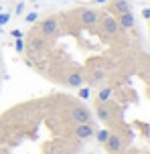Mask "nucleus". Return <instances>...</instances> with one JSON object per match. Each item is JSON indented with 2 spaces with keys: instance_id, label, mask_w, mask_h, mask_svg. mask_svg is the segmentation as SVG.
I'll use <instances>...</instances> for the list:
<instances>
[{
  "instance_id": "nucleus-3",
  "label": "nucleus",
  "mask_w": 150,
  "mask_h": 154,
  "mask_svg": "<svg viewBox=\"0 0 150 154\" xmlns=\"http://www.w3.org/2000/svg\"><path fill=\"white\" fill-rule=\"evenodd\" d=\"M37 26V31L41 35H45L49 41H55V38L61 37V32H63V20H61V14H51L47 18H43L39 24H35Z\"/></svg>"
},
{
  "instance_id": "nucleus-7",
  "label": "nucleus",
  "mask_w": 150,
  "mask_h": 154,
  "mask_svg": "<svg viewBox=\"0 0 150 154\" xmlns=\"http://www.w3.org/2000/svg\"><path fill=\"white\" fill-rule=\"evenodd\" d=\"M103 146L110 154H122L124 148H126V140H124V136L120 132H110V136H108Z\"/></svg>"
},
{
  "instance_id": "nucleus-16",
  "label": "nucleus",
  "mask_w": 150,
  "mask_h": 154,
  "mask_svg": "<svg viewBox=\"0 0 150 154\" xmlns=\"http://www.w3.org/2000/svg\"><path fill=\"white\" fill-rule=\"evenodd\" d=\"M23 12H24V2H18V4H16V8H14V14L20 16Z\"/></svg>"
},
{
  "instance_id": "nucleus-15",
  "label": "nucleus",
  "mask_w": 150,
  "mask_h": 154,
  "mask_svg": "<svg viewBox=\"0 0 150 154\" xmlns=\"http://www.w3.org/2000/svg\"><path fill=\"white\" fill-rule=\"evenodd\" d=\"M8 20H10V14H8V12H2V14H0V26H4Z\"/></svg>"
},
{
  "instance_id": "nucleus-5",
  "label": "nucleus",
  "mask_w": 150,
  "mask_h": 154,
  "mask_svg": "<svg viewBox=\"0 0 150 154\" xmlns=\"http://www.w3.org/2000/svg\"><path fill=\"white\" fill-rule=\"evenodd\" d=\"M99 10H95V8H77V10H73L71 16L75 18V23L81 26V29H95L97 23H99Z\"/></svg>"
},
{
  "instance_id": "nucleus-19",
  "label": "nucleus",
  "mask_w": 150,
  "mask_h": 154,
  "mask_svg": "<svg viewBox=\"0 0 150 154\" xmlns=\"http://www.w3.org/2000/svg\"><path fill=\"white\" fill-rule=\"evenodd\" d=\"M142 16H144V18H150V8H144V10H142Z\"/></svg>"
},
{
  "instance_id": "nucleus-9",
  "label": "nucleus",
  "mask_w": 150,
  "mask_h": 154,
  "mask_svg": "<svg viewBox=\"0 0 150 154\" xmlns=\"http://www.w3.org/2000/svg\"><path fill=\"white\" fill-rule=\"evenodd\" d=\"M116 20H118V24L124 29V31H130V29H134V26H136V16H134V12H124V14L116 16Z\"/></svg>"
},
{
  "instance_id": "nucleus-2",
  "label": "nucleus",
  "mask_w": 150,
  "mask_h": 154,
  "mask_svg": "<svg viewBox=\"0 0 150 154\" xmlns=\"http://www.w3.org/2000/svg\"><path fill=\"white\" fill-rule=\"evenodd\" d=\"M65 109H67V116H69V120H71L73 124H93L91 109L87 108L85 103L73 100L69 95H67V100H65Z\"/></svg>"
},
{
  "instance_id": "nucleus-12",
  "label": "nucleus",
  "mask_w": 150,
  "mask_h": 154,
  "mask_svg": "<svg viewBox=\"0 0 150 154\" xmlns=\"http://www.w3.org/2000/svg\"><path fill=\"white\" fill-rule=\"evenodd\" d=\"M24 20H26V24L37 23V20H39V12H37V10H32V12H29V14L24 16Z\"/></svg>"
},
{
  "instance_id": "nucleus-1",
  "label": "nucleus",
  "mask_w": 150,
  "mask_h": 154,
  "mask_svg": "<svg viewBox=\"0 0 150 154\" xmlns=\"http://www.w3.org/2000/svg\"><path fill=\"white\" fill-rule=\"evenodd\" d=\"M53 41H49L45 35H41L39 31H37V26H32L31 31H29V35H26V38H24V51L29 53V57H43V55L47 53L49 45H51Z\"/></svg>"
},
{
  "instance_id": "nucleus-21",
  "label": "nucleus",
  "mask_w": 150,
  "mask_h": 154,
  "mask_svg": "<svg viewBox=\"0 0 150 154\" xmlns=\"http://www.w3.org/2000/svg\"><path fill=\"white\" fill-rule=\"evenodd\" d=\"M0 14H2V6H0Z\"/></svg>"
},
{
  "instance_id": "nucleus-11",
  "label": "nucleus",
  "mask_w": 150,
  "mask_h": 154,
  "mask_svg": "<svg viewBox=\"0 0 150 154\" xmlns=\"http://www.w3.org/2000/svg\"><path fill=\"white\" fill-rule=\"evenodd\" d=\"M108 136H110V130H108V128H102V130H97V132H95V140H97L99 144H106Z\"/></svg>"
},
{
  "instance_id": "nucleus-8",
  "label": "nucleus",
  "mask_w": 150,
  "mask_h": 154,
  "mask_svg": "<svg viewBox=\"0 0 150 154\" xmlns=\"http://www.w3.org/2000/svg\"><path fill=\"white\" fill-rule=\"evenodd\" d=\"M108 12L112 16H120L124 12H132V2L130 0H108Z\"/></svg>"
},
{
  "instance_id": "nucleus-22",
  "label": "nucleus",
  "mask_w": 150,
  "mask_h": 154,
  "mask_svg": "<svg viewBox=\"0 0 150 154\" xmlns=\"http://www.w3.org/2000/svg\"><path fill=\"white\" fill-rule=\"evenodd\" d=\"M31 2H37V0H31Z\"/></svg>"
},
{
  "instance_id": "nucleus-6",
  "label": "nucleus",
  "mask_w": 150,
  "mask_h": 154,
  "mask_svg": "<svg viewBox=\"0 0 150 154\" xmlns=\"http://www.w3.org/2000/svg\"><path fill=\"white\" fill-rule=\"evenodd\" d=\"M71 136L79 142H87L95 136V126L93 124H73Z\"/></svg>"
},
{
  "instance_id": "nucleus-4",
  "label": "nucleus",
  "mask_w": 150,
  "mask_h": 154,
  "mask_svg": "<svg viewBox=\"0 0 150 154\" xmlns=\"http://www.w3.org/2000/svg\"><path fill=\"white\" fill-rule=\"evenodd\" d=\"M97 26H99L102 37H106V38H118V37L124 35V29L118 24L116 16H112L110 12L99 14V23H97Z\"/></svg>"
},
{
  "instance_id": "nucleus-20",
  "label": "nucleus",
  "mask_w": 150,
  "mask_h": 154,
  "mask_svg": "<svg viewBox=\"0 0 150 154\" xmlns=\"http://www.w3.org/2000/svg\"><path fill=\"white\" fill-rule=\"evenodd\" d=\"M95 2H97V4H103V2H108V0H95Z\"/></svg>"
},
{
  "instance_id": "nucleus-13",
  "label": "nucleus",
  "mask_w": 150,
  "mask_h": 154,
  "mask_svg": "<svg viewBox=\"0 0 150 154\" xmlns=\"http://www.w3.org/2000/svg\"><path fill=\"white\" fill-rule=\"evenodd\" d=\"M14 49H16V53H18V55L24 53V41H23V38H16V41H14Z\"/></svg>"
},
{
  "instance_id": "nucleus-14",
  "label": "nucleus",
  "mask_w": 150,
  "mask_h": 154,
  "mask_svg": "<svg viewBox=\"0 0 150 154\" xmlns=\"http://www.w3.org/2000/svg\"><path fill=\"white\" fill-rule=\"evenodd\" d=\"M77 95H79V97H81V100H87V97H89V89L81 85V89H79V91H77Z\"/></svg>"
},
{
  "instance_id": "nucleus-10",
  "label": "nucleus",
  "mask_w": 150,
  "mask_h": 154,
  "mask_svg": "<svg viewBox=\"0 0 150 154\" xmlns=\"http://www.w3.org/2000/svg\"><path fill=\"white\" fill-rule=\"evenodd\" d=\"M112 95H114V87L106 85V87H102V89H97L95 101H108V100H112Z\"/></svg>"
},
{
  "instance_id": "nucleus-18",
  "label": "nucleus",
  "mask_w": 150,
  "mask_h": 154,
  "mask_svg": "<svg viewBox=\"0 0 150 154\" xmlns=\"http://www.w3.org/2000/svg\"><path fill=\"white\" fill-rule=\"evenodd\" d=\"M144 71L150 75V57H144Z\"/></svg>"
},
{
  "instance_id": "nucleus-17",
  "label": "nucleus",
  "mask_w": 150,
  "mask_h": 154,
  "mask_svg": "<svg viewBox=\"0 0 150 154\" xmlns=\"http://www.w3.org/2000/svg\"><path fill=\"white\" fill-rule=\"evenodd\" d=\"M10 35H12L14 38H23V31H18V29H12V31H10Z\"/></svg>"
}]
</instances>
